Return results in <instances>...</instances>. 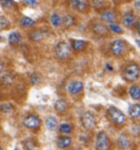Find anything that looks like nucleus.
<instances>
[{
    "instance_id": "obj_1",
    "label": "nucleus",
    "mask_w": 140,
    "mask_h": 150,
    "mask_svg": "<svg viewBox=\"0 0 140 150\" xmlns=\"http://www.w3.org/2000/svg\"><path fill=\"white\" fill-rule=\"evenodd\" d=\"M72 45L68 42H59L55 47V55L59 60H66L71 56L72 53Z\"/></svg>"
},
{
    "instance_id": "obj_2",
    "label": "nucleus",
    "mask_w": 140,
    "mask_h": 150,
    "mask_svg": "<svg viewBox=\"0 0 140 150\" xmlns=\"http://www.w3.org/2000/svg\"><path fill=\"white\" fill-rule=\"evenodd\" d=\"M107 116H108V118L117 126L125 125V124H126V121H127L126 115H125L120 110H118L117 108H114V106H111V108L107 110Z\"/></svg>"
},
{
    "instance_id": "obj_3",
    "label": "nucleus",
    "mask_w": 140,
    "mask_h": 150,
    "mask_svg": "<svg viewBox=\"0 0 140 150\" xmlns=\"http://www.w3.org/2000/svg\"><path fill=\"white\" fill-rule=\"evenodd\" d=\"M124 79L127 82H135L140 77V68L137 64H130L128 65L123 72Z\"/></svg>"
},
{
    "instance_id": "obj_4",
    "label": "nucleus",
    "mask_w": 140,
    "mask_h": 150,
    "mask_svg": "<svg viewBox=\"0 0 140 150\" xmlns=\"http://www.w3.org/2000/svg\"><path fill=\"white\" fill-rule=\"evenodd\" d=\"M81 123H82V126L87 130H92V129L95 128L96 126V117L94 116V114L92 112H83L82 115H81Z\"/></svg>"
},
{
    "instance_id": "obj_5",
    "label": "nucleus",
    "mask_w": 140,
    "mask_h": 150,
    "mask_svg": "<svg viewBox=\"0 0 140 150\" xmlns=\"http://www.w3.org/2000/svg\"><path fill=\"white\" fill-rule=\"evenodd\" d=\"M111 148V140L107 134L104 132L98 134L96 136V142H95V149L96 150H110Z\"/></svg>"
},
{
    "instance_id": "obj_6",
    "label": "nucleus",
    "mask_w": 140,
    "mask_h": 150,
    "mask_svg": "<svg viewBox=\"0 0 140 150\" xmlns=\"http://www.w3.org/2000/svg\"><path fill=\"white\" fill-rule=\"evenodd\" d=\"M23 125L26 128L35 130V129H38L41 127V120H40V117L37 116V115L30 114V115H26L23 118Z\"/></svg>"
},
{
    "instance_id": "obj_7",
    "label": "nucleus",
    "mask_w": 140,
    "mask_h": 150,
    "mask_svg": "<svg viewBox=\"0 0 140 150\" xmlns=\"http://www.w3.org/2000/svg\"><path fill=\"white\" fill-rule=\"evenodd\" d=\"M110 50L114 56H122L126 52V43L123 40H115L112 42Z\"/></svg>"
},
{
    "instance_id": "obj_8",
    "label": "nucleus",
    "mask_w": 140,
    "mask_h": 150,
    "mask_svg": "<svg viewBox=\"0 0 140 150\" xmlns=\"http://www.w3.org/2000/svg\"><path fill=\"white\" fill-rule=\"evenodd\" d=\"M83 88H84V86H83L82 81L74 80L67 86V90L71 96H78L83 91Z\"/></svg>"
},
{
    "instance_id": "obj_9",
    "label": "nucleus",
    "mask_w": 140,
    "mask_h": 150,
    "mask_svg": "<svg viewBox=\"0 0 140 150\" xmlns=\"http://www.w3.org/2000/svg\"><path fill=\"white\" fill-rule=\"evenodd\" d=\"M71 6L76 11L86 12L88 10V0H71Z\"/></svg>"
},
{
    "instance_id": "obj_10",
    "label": "nucleus",
    "mask_w": 140,
    "mask_h": 150,
    "mask_svg": "<svg viewBox=\"0 0 140 150\" xmlns=\"http://www.w3.org/2000/svg\"><path fill=\"white\" fill-rule=\"evenodd\" d=\"M123 23L125 28L132 29V26L136 24V17L134 16V13H132V12L126 13L123 18Z\"/></svg>"
},
{
    "instance_id": "obj_11",
    "label": "nucleus",
    "mask_w": 140,
    "mask_h": 150,
    "mask_svg": "<svg viewBox=\"0 0 140 150\" xmlns=\"http://www.w3.org/2000/svg\"><path fill=\"white\" fill-rule=\"evenodd\" d=\"M55 110L59 114L66 113V111L68 110V103H67V101L65 99H58L56 101V103H55Z\"/></svg>"
},
{
    "instance_id": "obj_12",
    "label": "nucleus",
    "mask_w": 140,
    "mask_h": 150,
    "mask_svg": "<svg viewBox=\"0 0 140 150\" xmlns=\"http://www.w3.org/2000/svg\"><path fill=\"white\" fill-rule=\"evenodd\" d=\"M116 14L113 11H104L101 14V20L103 22H107V23H115L116 22Z\"/></svg>"
},
{
    "instance_id": "obj_13",
    "label": "nucleus",
    "mask_w": 140,
    "mask_h": 150,
    "mask_svg": "<svg viewBox=\"0 0 140 150\" xmlns=\"http://www.w3.org/2000/svg\"><path fill=\"white\" fill-rule=\"evenodd\" d=\"M108 26H106L105 24L103 23H95L93 25V32H94L96 35H101V36H103V35H106L107 32H108Z\"/></svg>"
},
{
    "instance_id": "obj_14",
    "label": "nucleus",
    "mask_w": 140,
    "mask_h": 150,
    "mask_svg": "<svg viewBox=\"0 0 140 150\" xmlns=\"http://www.w3.org/2000/svg\"><path fill=\"white\" fill-rule=\"evenodd\" d=\"M71 144H72V139L70 137H68V136L59 137V139L57 140V146L60 149H66V148L71 146Z\"/></svg>"
},
{
    "instance_id": "obj_15",
    "label": "nucleus",
    "mask_w": 140,
    "mask_h": 150,
    "mask_svg": "<svg viewBox=\"0 0 140 150\" xmlns=\"http://www.w3.org/2000/svg\"><path fill=\"white\" fill-rule=\"evenodd\" d=\"M117 145L120 149H128L130 147V142H129V138L126 135H120L118 139H117Z\"/></svg>"
},
{
    "instance_id": "obj_16",
    "label": "nucleus",
    "mask_w": 140,
    "mask_h": 150,
    "mask_svg": "<svg viewBox=\"0 0 140 150\" xmlns=\"http://www.w3.org/2000/svg\"><path fill=\"white\" fill-rule=\"evenodd\" d=\"M74 23H76V19L72 14H66L62 18V25L65 29H69L71 26H74Z\"/></svg>"
},
{
    "instance_id": "obj_17",
    "label": "nucleus",
    "mask_w": 140,
    "mask_h": 150,
    "mask_svg": "<svg viewBox=\"0 0 140 150\" xmlns=\"http://www.w3.org/2000/svg\"><path fill=\"white\" fill-rule=\"evenodd\" d=\"M129 116L132 118H139L140 117V104H132L128 108Z\"/></svg>"
},
{
    "instance_id": "obj_18",
    "label": "nucleus",
    "mask_w": 140,
    "mask_h": 150,
    "mask_svg": "<svg viewBox=\"0 0 140 150\" xmlns=\"http://www.w3.org/2000/svg\"><path fill=\"white\" fill-rule=\"evenodd\" d=\"M44 38H45V35L40 30H35V31H33L32 33L30 34V40L32 42H41Z\"/></svg>"
},
{
    "instance_id": "obj_19",
    "label": "nucleus",
    "mask_w": 140,
    "mask_h": 150,
    "mask_svg": "<svg viewBox=\"0 0 140 150\" xmlns=\"http://www.w3.org/2000/svg\"><path fill=\"white\" fill-rule=\"evenodd\" d=\"M72 48L76 52H82L86 47H87V42L83 41V40H74L72 41Z\"/></svg>"
},
{
    "instance_id": "obj_20",
    "label": "nucleus",
    "mask_w": 140,
    "mask_h": 150,
    "mask_svg": "<svg viewBox=\"0 0 140 150\" xmlns=\"http://www.w3.org/2000/svg\"><path fill=\"white\" fill-rule=\"evenodd\" d=\"M8 41H9V44H11V45H18L21 42L20 33L19 32H12V33H10Z\"/></svg>"
},
{
    "instance_id": "obj_21",
    "label": "nucleus",
    "mask_w": 140,
    "mask_h": 150,
    "mask_svg": "<svg viewBox=\"0 0 140 150\" xmlns=\"http://www.w3.org/2000/svg\"><path fill=\"white\" fill-rule=\"evenodd\" d=\"M129 96L132 100H140V87L132 86L129 88Z\"/></svg>"
},
{
    "instance_id": "obj_22",
    "label": "nucleus",
    "mask_w": 140,
    "mask_h": 150,
    "mask_svg": "<svg viewBox=\"0 0 140 150\" xmlns=\"http://www.w3.org/2000/svg\"><path fill=\"white\" fill-rule=\"evenodd\" d=\"M46 127L49 129V130H55L57 127V118L54 116H48L46 118Z\"/></svg>"
},
{
    "instance_id": "obj_23",
    "label": "nucleus",
    "mask_w": 140,
    "mask_h": 150,
    "mask_svg": "<svg viewBox=\"0 0 140 150\" xmlns=\"http://www.w3.org/2000/svg\"><path fill=\"white\" fill-rule=\"evenodd\" d=\"M50 22H52L53 26L59 28L62 24V18L59 14H57V13H53L52 17H50Z\"/></svg>"
},
{
    "instance_id": "obj_24",
    "label": "nucleus",
    "mask_w": 140,
    "mask_h": 150,
    "mask_svg": "<svg viewBox=\"0 0 140 150\" xmlns=\"http://www.w3.org/2000/svg\"><path fill=\"white\" fill-rule=\"evenodd\" d=\"M34 24H35V21L29 17L22 18V20L20 21V25L22 28H32L34 26Z\"/></svg>"
},
{
    "instance_id": "obj_25",
    "label": "nucleus",
    "mask_w": 140,
    "mask_h": 150,
    "mask_svg": "<svg viewBox=\"0 0 140 150\" xmlns=\"http://www.w3.org/2000/svg\"><path fill=\"white\" fill-rule=\"evenodd\" d=\"M23 146H24L25 150H35V148H36V142H34L33 139L29 138V139H26V140L23 142Z\"/></svg>"
},
{
    "instance_id": "obj_26",
    "label": "nucleus",
    "mask_w": 140,
    "mask_h": 150,
    "mask_svg": "<svg viewBox=\"0 0 140 150\" xmlns=\"http://www.w3.org/2000/svg\"><path fill=\"white\" fill-rule=\"evenodd\" d=\"M59 132L62 134L68 135V134H70L72 132V125L68 124V123H64V124H62V125L59 126Z\"/></svg>"
},
{
    "instance_id": "obj_27",
    "label": "nucleus",
    "mask_w": 140,
    "mask_h": 150,
    "mask_svg": "<svg viewBox=\"0 0 140 150\" xmlns=\"http://www.w3.org/2000/svg\"><path fill=\"white\" fill-rule=\"evenodd\" d=\"M9 28H10L9 20H7V18L4 17V16H1V18H0V30L4 31V30L9 29Z\"/></svg>"
},
{
    "instance_id": "obj_28",
    "label": "nucleus",
    "mask_w": 140,
    "mask_h": 150,
    "mask_svg": "<svg viewBox=\"0 0 140 150\" xmlns=\"http://www.w3.org/2000/svg\"><path fill=\"white\" fill-rule=\"evenodd\" d=\"M1 111L4 115H10L13 112V106L9 103H4V104L1 105Z\"/></svg>"
},
{
    "instance_id": "obj_29",
    "label": "nucleus",
    "mask_w": 140,
    "mask_h": 150,
    "mask_svg": "<svg viewBox=\"0 0 140 150\" xmlns=\"http://www.w3.org/2000/svg\"><path fill=\"white\" fill-rule=\"evenodd\" d=\"M1 6L4 9H12L17 6V4L13 0H1Z\"/></svg>"
},
{
    "instance_id": "obj_30",
    "label": "nucleus",
    "mask_w": 140,
    "mask_h": 150,
    "mask_svg": "<svg viewBox=\"0 0 140 150\" xmlns=\"http://www.w3.org/2000/svg\"><path fill=\"white\" fill-rule=\"evenodd\" d=\"M108 29H110V31H111V32H113V33H115V34H122V33H123V28H122V26H119L118 24H115V23H112V24H110Z\"/></svg>"
},
{
    "instance_id": "obj_31",
    "label": "nucleus",
    "mask_w": 140,
    "mask_h": 150,
    "mask_svg": "<svg viewBox=\"0 0 140 150\" xmlns=\"http://www.w3.org/2000/svg\"><path fill=\"white\" fill-rule=\"evenodd\" d=\"M92 6L95 10H101L102 8H104L105 1L104 0H92Z\"/></svg>"
},
{
    "instance_id": "obj_32",
    "label": "nucleus",
    "mask_w": 140,
    "mask_h": 150,
    "mask_svg": "<svg viewBox=\"0 0 140 150\" xmlns=\"http://www.w3.org/2000/svg\"><path fill=\"white\" fill-rule=\"evenodd\" d=\"M1 81H2L4 86L8 87L9 84L12 82V77L9 75V74H4V75H2V77H1Z\"/></svg>"
},
{
    "instance_id": "obj_33",
    "label": "nucleus",
    "mask_w": 140,
    "mask_h": 150,
    "mask_svg": "<svg viewBox=\"0 0 140 150\" xmlns=\"http://www.w3.org/2000/svg\"><path fill=\"white\" fill-rule=\"evenodd\" d=\"M40 81H41V79H40V77L37 75H32V77H31V83L33 84V86H36V84L40 83Z\"/></svg>"
},
{
    "instance_id": "obj_34",
    "label": "nucleus",
    "mask_w": 140,
    "mask_h": 150,
    "mask_svg": "<svg viewBox=\"0 0 140 150\" xmlns=\"http://www.w3.org/2000/svg\"><path fill=\"white\" fill-rule=\"evenodd\" d=\"M23 2L30 7H36L38 4V0H23Z\"/></svg>"
},
{
    "instance_id": "obj_35",
    "label": "nucleus",
    "mask_w": 140,
    "mask_h": 150,
    "mask_svg": "<svg viewBox=\"0 0 140 150\" xmlns=\"http://www.w3.org/2000/svg\"><path fill=\"white\" fill-rule=\"evenodd\" d=\"M136 28H137V33L139 34V36H140V22H139V23H137Z\"/></svg>"
},
{
    "instance_id": "obj_36",
    "label": "nucleus",
    "mask_w": 140,
    "mask_h": 150,
    "mask_svg": "<svg viewBox=\"0 0 140 150\" xmlns=\"http://www.w3.org/2000/svg\"><path fill=\"white\" fill-rule=\"evenodd\" d=\"M136 42H137V45H138V46L140 47V41H139V40H137Z\"/></svg>"
},
{
    "instance_id": "obj_37",
    "label": "nucleus",
    "mask_w": 140,
    "mask_h": 150,
    "mask_svg": "<svg viewBox=\"0 0 140 150\" xmlns=\"http://www.w3.org/2000/svg\"><path fill=\"white\" fill-rule=\"evenodd\" d=\"M14 150H18V149H14Z\"/></svg>"
}]
</instances>
